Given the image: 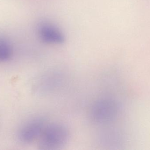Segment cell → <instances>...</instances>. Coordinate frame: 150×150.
I'll list each match as a JSON object with an SVG mask.
<instances>
[{
    "label": "cell",
    "instance_id": "6da1fadb",
    "mask_svg": "<svg viewBox=\"0 0 150 150\" xmlns=\"http://www.w3.org/2000/svg\"><path fill=\"white\" fill-rule=\"evenodd\" d=\"M120 113V106L117 101L109 98L96 100L90 110L93 122L99 125H106L115 122Z\"/></svg>",
    "mask_w": 150,
    "mask_h": 150
},
{
    "label": "cell",
    "instance_id": "7a4b0ae2",
    "mask_svg": "<svg viewBox=\"0 0 150 150\" xmlns=\"http://www.w3.org/2000/svg\"><path fill=\"white\" fill-rule=\"evenodd\" d=\"M68 130L60 123L47 124L39 138V147L42 150H57L63 147L69 139Z\"/></svg>",
    "mask_w": 150,
    "mask_h": 150
},
{
    "label": "cell",
    "instance_id": "277c9868",
    "mask_svg": "<svg viewBox=\"0 0 150 150\" xmlns=\"http://www.w3.org/2000/svg\"><path fill=\"white\" fill-rule=\"evenodd\" d=\"M45 121L43 118L32 119L25 123L19 130L18 138L23 143L30 144L39 139L46 126Z\"/></svg>",
    "mask_w": 150,
    "mask_h": 150
},
{
    "label": "cell",
    "instance_id": "5b68a950",
    "mask_svg": "<svg viewBox=\"0 0 150 150\" xmlns=\"http://www.w3.org/2000/svg\"><path fill=\"white\" fill-rule=\"evenodd\" d=\"M13 47L9 39L0 34V63L8 60L12 56Z\"/></svg>",
    "mask_w": 150,
    "mask_h": 150
},
{
    "label": "cell",
    "instance_id": "3957f363",
    "mask_svg": "<svg viewBox=\"0 0 150 150\" xmlns=\"http://www.w3.org/2000/svg\"><path fill=\"white\" fill-rule=\"evenodd\" d=\"M38 33L42 42L49 45H61L66 41L62 31L56 25L47 21L40 22L38 26Z\"/></svg>",
    "mask_w": 150,
    "mask_h": 150
}]
</instances>
